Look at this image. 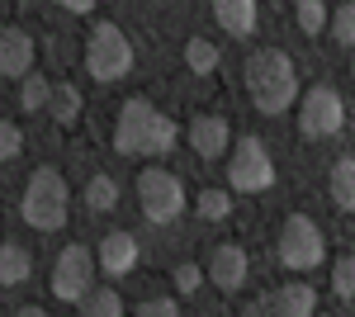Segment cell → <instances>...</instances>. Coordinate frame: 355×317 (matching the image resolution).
Masks as SVG:
<instances>
[{"mask_svg":"<svg viewBox=\"0 0 355 317\" xmlns=\"http://www.w3.org/2000/svg\"><path fill=\"white\" fill-rule=\"evenodd\" d=\"M270 308H275V313H284V317H308L313 308H318V293L308 289V284H284V289L275 293Z\"/></svg>","mask_w":355,"mask_h":317,"instance_id":"18","label":"cell"},{"mask_svg":"<svg viewBox=\"0 0 355 317\" xmlns=\"http://www.w3.org/2000/svg\"><path fill=\"white\" fill-rule=\"evenodd\" d=\"M19 152H24V132H19V123L0 119V161H15Z\"/></svg>","mask_w":355,"mask_h":317,"instance_id":"29","label":"cell"},{"mask_svg":"<svg viewBox=\"0 0 355 317\" xmlns=\"http://www.w3.org/2000/svg\"><path fill=\"white\" fill-rule=\"evenodd\" d=\"M180 142V123L162 114L152 100L133 95L128 105L119 109V123H114V147L123 157H166L171 147Z\"/></svg>","mask_w":355,"mask_h":317,"instance_id":"1","label":"cell"},{"mask_svg":"<svg viewBox=\"0 0 355 317\" xmlns=\"http://www.w3.org/2000/svg\"><path fill=\"white\" fill-rule=\"evenodd\" d=\"M57 5H62V10H76V15H90V10H95V0H57Z\"/></svg>","mask_w":355,"mask_h":317,"instance_id":"30","label":"cell"},{"mask_svg":"<svg viewBox=\"0 0 355 317\" xmlns=\"http://www.w3.org/2000/svg\"><path fill=\"white\" fill-rule=\"evenodd\" d=\"M119 204V185H114L110 175H90L85 180V209L90 213H110Z\"/></svg>","mask_w":355,"mask_h":317,"instance_id":"23","label":"cell"},{"mask_svg":"<svg viewBox=\"0 0 355 317\" xmlns=\"http://www.w3.org/2000/svg\"><path fill=\"white\" fill-rule=\"evenodd\" d=\"M85 71L95 80H123L133 71V43H128V33L119 24H95L90 28V38H85Z\"/></svg>","mask_w":355,"mask_h":317,"instance_id":"5","label":"cell"},{"mask_svg":"<svg viewBox=\"0 0 355 317\" xmlns=\"http://www.w3.org/2000/svg\"><path fill=\"white\" fill-rule=\"evenodd\" d=\"M351 76H355V62H351Z\"/></svg>","mask_w":355,"mask_h":317,"instance_id":"31","label":"cell"},{"mask_svg":"<svg viewBox=\"0 0 355 317\" xmlns=\"http://www.w3.org/2000/svg\"><path fill=\"white\" fill-rule=\"evenodd\" d=\"M294 19H299L303 33H327L331 10H327V0H294Z\"/></svg>","mask_w":355,"mask_h":317,"instance_id":"24","label":"cell"},{"mask_svg":"<svg viewBox=\"0 0 355 317\" xmlns=\"http://www.w3.org/2000/svg\"><path fill=\"white\" fill-rule=\"evenodd\" d=\"M171 280H175V293H180V298H194V289L204 284V265H194V261H180V265H175V275H171Z\"/></svg>","mask_w":355,"mask_h":317,"instance_id":"28","label":"cell"},{"mask_svg":"<svg viewBox=\"0 0 355 317\" xmlns=\"http://www.w3.org/2000/svg\"><path fill=\"white\" fill-rule=\"evenodd\" d=\"M180 313V298L175 293H147L137 303V317H175Z\"/></svg>","mask_w":355,"mask_h":317,"instance_id":"27","label":"cell"},{"mask_svg":"<svg viewBox=\"0 0 355 317\" xmlns=\"http://www.w3.org/2000/svg\"><path fill=\"white\" fill-rule=\"evenodd\" d=\"M76 308H81L85 317H119V313H123V298L114 293V284H105V289H95V284H90V293H85Z\"/></svg>","mask_w":355,"mask_h":317,"instance_id":"21","label":"cell"},{"mask_svg":"<svg viewBox=\"0 0 355 317\" xmlns=\"http://www.w3.org/2000/svg\"><path fill=\"white\" fill-rule=\"evenodd\" d=\"M28 275H33V256H28V246H19V241H5V246H0V289L24 284Z\"/></svg>","mask_w":355,"mask_h":317,"instance_id":"15","label":"cell"},{"mask_svg":"<svg viewBox=\"0 0 355 317\" xmlns=\"http://www.w3.org/2000/svg\"><path fill=\"white\" fill-rule=\"evenodd\" d=\"M327 261V237L322 228L308 218V213H289L279 223V265L294 270V275H308Z\"/></svg>","mask_w":355,"mask_h":317,"instance_id":"4","label":"cell"},{"mask_svg":"<svg viewBox=\"0 0 355 317\" xmlns=\"http://www.w3.org/2000/svg\"><path fill=\"white\" fill-rule=\"evenodd\" d=\"M48 114H53L62 128H76L81 119V90L71 80H53V95H48Z\"/></svg>","mask_w":355,"mask_h":317,"instance_id":"16","label":"cell"},{"mask_svg":"<svg viewBox=\"0 0 355 317\" xmlns=\"http://www.w3.org/2000/svg\"><path fill=\"white\" fill-rule=\"evenodd\" d=\"M194 213H199V223H223V218L232 213V189H223V185L199 189V199H194Z\"/></svg>","mask_w":355,"mask_h":317,"instance_id":"19","label":"cell"},{"mask_svg":"<svg viewBox=\"0 0 355 317\" xmlns=\"http://www.w3.org/2000/svg\"><path fill=\"white\" fill-rule=\"evenodd\" d=\"M327 28L336 33V43H346V48H355V0H341V5L331 10Z\"/></svg>","mask_w":355,"mask_h":317,"instance_id":"25","label":"cell"},{"mask_svg":"<svg viewBox=\"0 0 355 317\" xmlns=\"http://www.w3.org/2000/svg\"><path fill=\"white\" fill-rule=\"evenodd\" d=\"M48 95H53V80L43 76V71H24V85H19V109L38 114V109H48Z\"/></svg>","mask_w":355,"mask_h":317,"instance_id":"22","label":"cell"},{"mask_svg":"<svg viewBox=\"0 0 355 317\" xmlns=\"http://www.w3.org/2000/svg\"><path fill=\"white\" fill-rule=\"evenodd\" d=\"M180 57H185V67H190L194 76H209V71H218V43H214V38H190Z\"/></svg>","mask_w":355,"mask_h":317,"instance_id":"20","label":"cell"},{"mask_svg":"<svg viewBox=\"0 0 355 317\" xmlns=\"http://www.w3.org/2000/svg\"><path fill=\"white\" fill-rule=\"evenodd\" d=\"M214 19L227 38L256 33V0H214Z\"/></svg>","mask_w":355,"mask_h":317,"instance_id":"14","label":"cell"},{"mask_svg":"<svg viewBox=\"0 0 355 317\" xmlns=\"http://www.w3.org/2000/svg\"><path fill=\"white\" fill-rule=\"evenodd\" d=\"M275 185V161L261 137H237L227 157V189L232 194H266Z\"/></svg>","mask_w":355,"mask_h":317,"instance_id":"6","label":"cell"},{"mask_svg":"<svg viewBox=\"0 0 355 317\" xmlns=\"http://www.w3.org/2000/svg\"><path fill=\"white\" fill-rule=\"evenodd\" d=\"M95 265H100L110 280H123V275L137 265V237H133V232H123V228L105 232L100 246H95Z\"/></svg>","mask_w":355,"mask_h":317,"instance_id":"10","label":"cell"},{"mask_svg":"<svg viewBox=\"0 0 355 317\" xmlns=\"http://www.w3.org/2000/svg\"><path fill=\"white\" fill-rule=\"evenodd\" d=\"M327 185H331V204L341 213H355V157H341L331 166Z\"/></svg>","mask_w":355,"mask_h":317,"instance_id":"17","label":"cell"},{"mask_svg":"<svg viewBox=\"0 0 355 317\" xmlns=\"http://www.w3.org/2000/svg\"><path fill=\"white\" fill-rule=\"evenodd\" d=\"M246 90H251V105L261 109L266 119H279L299 105V76H294V62L279 48H256L246 57Z\"/></svg>","mask_w":355,"mask_h":317,"instance_id":"2","label":"cell"},{"mask_svg":"<svg viewBox=\"0 0 355 317\" xmlns=\"http://www.w3.org/2000/svg\"><path fill=\"white\" fill-rule=\"evenodd\" d=\"M24 71H33V38L24 28H0V76L24 80Z\"/></svg>","mask_w":355,"mask_h":317,"instance_id":"13","label":"cell"},{"mask_svg":"<svg viewBox=\"0 0 355 317\" xmlns=\"http://www.w3.org/2000/svg\"><path fill=\"white\" fill-rule=\"evenodd\" d=\"M67 209H71V189L62 180V171L57 166H33V175L24 180V199H19L24 223L38 228V232H57L67 223Z\"/></svg>","mask_w":355,"mask_h":317,"instance_id":"3","label":"cell"},{"mask_svg":"<svg viewBox=\"0 0 355 317\" xmlns=\"http://www.w3.org/2000/svg\"><path fill=\"white\" fill-rule=\"evenodd\" d=\"M95 270L100 265H95V251L90 246H67L53 265V298L76 308L85 293H90V284H95Z\"/></svg>","mask_w":355,"mask_h":317,"instance_id":"9","label":"cell"},{"mask_svg":"<svg viewBox=\"0 0 355 317\" xmlns=\"http://www.w3.org/2000/svg\"><path fill=\"white\" fill-rule=\"evenodd\" d=\"M133 185H137V204L147 213V223H175L185 213V185L162 166H147Z\"/></svg>","mask_w":355,"mask_h":317,"instance_id":"7","label":"cell"},{"mask_svg":"<svg viewBox=\"0 0 355 317\" xmlns=\"http://www.w3.org/2000/svg\"><path fill=\"white\" fill-rule=\"evenodd\" d=\"M204 280H214V289L223 293H237L246 284V251L242 246H214V256H209V265H204Z\"/></svg>","mask_w":355,"mask_h":317,"instance_id":"12","label":"cell"},{"mask_svg":"<svg viewBox=\"0 0 355 317\" xmlns=\"http://www.w3.org/2000/svg\"><path fill=\"white\" fill-rule=\"evenodd\" d=\"M346 128V105L331 85H313L303 90V105H299V137L308 142H322V137H336Z\"/></svg>","mask_w":355,"mask_h":317,"instance_id":"8","label":"cell"},{"mask_svg":"<svg viewBox=\"0 0 355 317\" xmlns=\"http://www.w3.org/2000/svg\"><path fill=\"white\" fill-rule=\"evenodd\" d=\"M331 293L336 298H355V256H341L331 265Z\"/></svg>","mask_w":355,"mask_h":317,"instance_id":"26","label":"cell"},{"mask_svg":"<svg viewBox=\"0 0 355 317\" xmlns=\"http://www.w3.org/2000/svg\"><path fill=\"white\" fill-rule=\"evenodd\" d=\"M190 147H194V157L218 161L223 152L232 147V128H227V119H223V114H194V119H190Z\"/></svg>","mask_w":355,"mask_h":317,"instance_id":"11","label":"cell"}]
</instances>
